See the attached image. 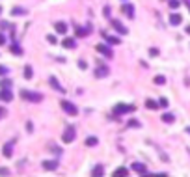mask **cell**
Instances as JSON below:
<instances>
[{
    "instance_id": "cell-9",
    "label": "cell",
    "mask_w": 190,
    "mask_h": 177,
    "mask_svg": "<svg viewBox=\"0 0 190 177\" xmlns=\"http://www.w3.org/2000/svg\"><path fill=\"white\" fill-rule=\"evenodd\" d=\"M112 26H114V28H116V30L119 32V34H121V36H125V34H127V28H125V26H123V24L119 23V21H112Z\"/></svg>"
},
{
    "instance_id": "cell-10",
    "label": "cell",
    "mask_w": 190,
    "mask_h": 177,
    "mask_svg": "<svg viewBox=\"0 0 190 177\" xmlns=\"http://www.w3.org/2000/svg\"><path fill=\"white\" fill-rule=\"evenodd\" d=\"M170 23H172L173 26H177V24L183 23V17L179 15V13H172V15H170Z\"/></svg>"
},
{
    "instance_id": "cell-31",
    "label": "cell",
    "mask_w": 190,
    "mask_h": 177,
    "mask_svg": "<svg viewBox=\"0 0 190 177\" xmlns=\"http://www.w3.org/2000/svg\"><path fill=\"white\" fill-rule=\"evenodd\" d=\"M129 127H140V121H136V119H130V121H129Z\"/></svg>"
},
{
    "instance_id": "cell-2",
    "label": "cell",
    "mask_w": 190,
    "mask_h": 177,
    "mask_svg": "<svg viewBox=\"0 0 190 177\" xmlns=\"http://www.w3.org/2000/svg\"><path fill=\"white\" fill-rule=\"evenodd\" d=\"M75 136H76L75 127H67V129H65V132L62 134V142H63V143H71V142L75 140Z\"/></svg>"
},
{
    "instance_id": "cell-29",
    "label": "cell",
    "mask_w": 190,
    "mask_h": 177,
    "mask_svg": "<svg viewBox=\"0 0 190 177\" xmlns=\"http://www.w3.org/2000/svg\"><path fill=\"white\" fill-rule=\"evenodd\" d=\"M9 73V69L6 67V65H0V76H4V75H8Z\"/></svg>"
},
{
    "instance_id": "cell-1",
    "label": "cell",
    "mask_w": 190,
    "mask_h": 177,
    "mask_svg": "<svg viewBox=\"0 0 190 177\" xmlns=\"http://www.w3.org/2000/svg\"><path fill=\"white\" fill-rule=\"evenodd\" d=\"M21 97L26 99V101H32V103H39L41 99H43L41 93H37V92H28V90H22V92H21Z\"/></svg>"
},
{
    "instance_id": "cell-21",
    "label": "cell",
    "mask_w": 190,
    "mask_h": 177,
    "mask_svg": "<svg viewBox=\"0 0 190 177\" xmlns=\"http://www.w3.org/2000/svg\"><path fill=\"white\" fill-rule=\"evenodd\" d=\"M156 86H162V84H166V79H164V76L162 75H159V76H155V80H153Z\"/></svg>"
},
{
    "instance_id": "cell-6",
    "label": "cell",
    "mask_w": 190,
    "mask_h": 177,
    "mask_svg": "<svg viewBox=\"0 0 190 177\" xmlns=\"http://www.w3.org/2000/svg\"><path fill=\"white\" fill-rule=\"evenodd\" d=\"M121 11H123V13H125V15H127L129 19H134V8H132L130 4H125V6H123V8H121Z\"/></svg>"
},
{
    "instance_id": "cell-22",
    "label": "cell",
    "mask_w": 190,
    "mask_h": 177,
    "mask_svg": "<svg viewBox=\"0 0 190 177\" xmlns=\"http://www.w3.org/2000/svg\"><path fill=\"white\" fill-rule=\"evenodd\" d=\"M145 106L151 108V110H155V108H159V103H155V101H151V99H147V101H145Z\"/></svg>"
},
{
    "instance_id": "cell-18",
    "label": "cell",
    "mask_w": 190,
    "mask_h": 177,
    "mask_svg": "<svg viewBox=\"0 0 190 177\" xmlns=\"http://www.w3.org/2000/svg\"><path fill=\"white\" fill-rule=\"evenodd\" d=\"M162 121H164V123H173V121H175V116L170 114V112H168V114H162Z\"/></svg>"
},
{
    "instance_id": "cell-4",
    "label": "cell",
    "mask_w": 190,
    "mask_h": 177,
    "mask_svg": "<svg viewBox=\"0 0 190 177\" xmlns=\"http://www.w3.org/2000/svg\"><path fill=\"white\" fill-rule=\"evenodd\" d=\"M132 110H134L132 105H129V106H127V105H118V106L114 108V112H116V114H123V112H132Z\"/></svg>"
},
{
    "instance_id": "cell-36",
    "label": "cell",
    "mask_w": 190,
    "mask_h": 177,
    "mask_svg": "<svg viewBox=\"0 0 190 177\" xmlns=\"http://www.w3.org/2000/svg\"><path fill=\"white\" fill-rule=\"evenodd\" d=\"M103 15H105V17H110V8H105V9H103Z\"/></svg>"
},
{
    "instance_id": "cell-11",
    "label": "cell",
    "mask_w": 190,
    "mask_h": 177,
    "mask_svg": "<svg viewBox=\"0 0 190 177\" xmlns=\"http://www.w3.org/2000/svg\"><path fill=\"white\" fill-rule=\"evenodd\" d=\"M11 149H13V142H8L6 146H4V149H2V153H4V157H6V159L11 157Z\"/></svg>"
},
{
    "instance_id": "cell-34",
    "label": "cell",
    "mask_w": 190,
    "mask_h": 177,
    "mask_svg": "<svg viewBox=\"0 0 190 177\" xmlns=\"http://www.w3.org/2000/svg\"><path fill=\"white\" fill-rule=\"evenodd\" d=\"M0 175H9V170L8 168H0Z\"/></svg>"
},
{
    "instance_id": "cell-5",
    "label": "cell",
    "mask_w": 190,
    "mask_h": 177,
    "mask_svg": "<svg viewBox=\"0 0 190 177\" xmlns=\"http://www.w3.org/2000/svg\"><path fill=\"white\" fill-rule=\"evenodd\" d=\"M43 168L49 170V172L56 170V168H58V159H54V160H45V162H43Z\"/></svg>"
},
{
    "instance_id": "cell-7",
    "label": "cell",
    "mask_w": 190,
    "mask_h": 177,
    "mask_svg": "<svg viewBox=\"0 0 190 177\" xmlns=\"http://www.w3.org/2000/svg\"><path fill=\"white\" fill-rule=\"evenodd\" d=\"M132 170H134V172H138V173H142V175L147 173V168H145L142 162H134V164H132Z\"/></svg>"
},
{
    "instance_id": "cell-24",
    "label": "cell",
    "mask_w": 190,
    "mask_h": 177,
    "mask_svg": "<svg viewBox=\"0 0 190 177\" xmlns=\"http://www.w3.org/2000/svg\"><path fill=\"white\" fill-rule=\"evenodd\" d=\"M92 175H95V177H99V175H103V166H95V168H93V173Z\"/></svg>"
},
{
    "instance_id": "cell-35",
    "label": "cell",
    "mask_w": 190,
    "mask_h": 177,
    "mask_svg": "<svg viewBox=\"0 0 190 177\" xmlns=\"http://www.w3.org/2000/svg\"><path fill=\"white\" fill-rule=\"evenodd\" d=\"M149 54H151V56H159V49H151Z\"/></svg>"
},
{
    "instance_id": "cell-26",
    "label": "cell",
    "mask_w": 190,
    "mask_h": 177,
    "mask_svg": "<svg viewBox=\"0 0 190 177\" xmlns=\"http://www.w3.org/2000/svg\"><path fill=\"white\" fill-rule=\"evenodd\" d=\"M114 175H121V177H123V175H129V173H127V168H118V170L114 172Z\"/></svg>"
},
{
    "instance_id": "cell-12",
    "label": "cell",
    "mask_w": 190,
    "mask_h": 177,
    "mask_svg": "<svg viewBox=\"0 0 190 177\" xmlns=\"http://www.w3.org/2000/svg\"><path fill=\"white\" fill-rule=\"evenodd\" d=\"M0 99H2V101H6V103H9L11 99H13V95H11L9 90H2V92H0Z\"/></svg>"
},
{
    "instance_id": "cell-14",
    "label": "cell",
    "mask_w": 190,
    "mask_h": 177,
    "mask_svg": "<svg viewBox=\"0 0 190 177\" xmlns=\"http://www.w3.org/2000/svg\"><path fill=\"white\" fill-rule=\"evenodd\" d=\"M54 30L58 32V34H65V32H67V26H65V23H56V24H54Z\"/></svg>"
},
{
    "instance_id": "cell-3",
    "label": "cell",
    "mask_w": 190,
    "mask_h": 177,
    "mask_svg": "<svg viewBox=\"0 0 190 177\" xmlns=\"http://www.w3.org/2000/svg\"><path fill=\"white\" fill-rule=\"evenodd\" d=\"M60 106L65 110V112L67 114H69V116H76L78 114V108L73 105V103H69V101H65V99H63V101H60Z\"/></svg>"
},
{
    "instance_id": "cell-33",
    "label": "cell",
    "mask_w": 190,
    "mask_h": 177,
    "mask_svg": "<svg viewBox=\"0 0 190 177\" xmlns=\"http://www.w3.org/2000/svg\"><path fill=\"white\" fill-rule=\"evenodd\" d=\"M159 105L166 108V106H168V99H164V97H162V99H160V101H159Z\"/></svg>"
},
{
    "instance_id": "cell-19",
    "label": "cell",
    "mask_w": 190,
    "mask_h": 177,
    "mask_svg": "<svg viewBox=\"0 0 190 177\" xmlns=\"http://www.w3.org/2000/svg\"><path fill=\"white\" fill-rule=\"evenodd\" d=\"M97 142H99V140H97L95 136H88V138H86V146H88V147H93V146H97Z\"/></svg>"
},
{
    "instance_id": "cell-23",
    "label": "cell",
    "mask_w": 190,
    "mask_h": 177,
    "mask_svg": "<svg viewBox=\"0 0 190 177\" xmlns=\"http://www.w3.org/2000/svg\"><path fill=\"white\" fill-rule=\"evenodd\" d=\"M32 76H34V71H32L30 65H26L24 67V79H32Z\"/></svg>"
},
{
    "instance_id": "cell-17",
    "label": "cell",
    "mask_w": 190,
    "mask_h": 177,
    "mask_svg": "<svg viewBox=\"0 0 190 177\" xmlns=\"http://www.w3.org/2000/svg\"><path fill=\"white\" fill-rule=\"evenodd\" d=\"M50 84H52V88H54V90L63 92V88L60 86V82H58V79H56V76H50Z\"/></svg>"
},
{
    "instance_id": "cell-27",
    "label": "cell",
    "mask_w": 190,
    "mask_h": 177,
    "mask_svg": "<svg viewBox=\"0 0 190 177\" xmlns=\"http://www.w3.org/2000/svg\"><path fill=\"white\" fill-rule=\"evenodd\" d=\"M106 39H108V43H112V45H118V43H119V39L114 37V36H106Z\"/></svg>"
},
{
    "instance_id": "cell-41",
    "label": "cell",
    "mask_w": 190,
    "mask_h": 177,
    "mask_svg": "<svg viewBox=\"0 0 190 177\" xmlns=\"http://www.w3.org/2000/svg\"><path fill=\"white\" fill-rule=\"evenodd\" d=\"M0 13H2V8H0Z\"/></svg>"
},
{
    "instance_id": "cell-38",
    "label": "cell",
    "mask_w": 190,
    "mask_h": 177,
    "mask_svg": "<svg viewBox=\"0 0 190 177\" xmlns=\"http://www.w3.org/2000/svg\"><path fill=\"white\" fill-rule=\"evenodd\" d=\"M6 116V108H0V117H4Z\"/></svg>"
},
{
    "instance_id": "cell-13",
    "label": "cell",
    "mask_w": 190,
    "mask_h": 177,
    "mask_svg": "<svg viewBox=\"0 0 190 177\" xmlns=\"http://www.w3.org/2000/svg\"><path fill=\"white\" fill-rule=\"evenodd\" d=\"M108 67H97V71H95V76H99V79H103V76H108Z\"/></svg>"
},
{
    "instance_id": "cell-40",
    "label": "cell",
    "mask_w": 190,
    "mask_h": 177,
    "mask_svg": "<svg viewBox=\"0 0 190 177\" xmlns=\"http://www.w3.org/2000/svg\"><path fill=\"white\" fill-rule=\"evenodd\" d=\"M186 130H188V132H190V127H186Z\"/></svg>"
},
{
    "instance_id": "cell-15",
    "label": "cell",
    "mask_w": 190,
    "mask_h": 177,
    "mask_svg": "<svg viewBox=\"0 0 190 177\" xmlns=\"http://www.w3.org/2000/svg\"><path fill=\"white\" fill-rule=\"evenodd\" d=\"M62 45H63L65 49H75V47H76V41H75V39H63Z\"/></svg>"
},
{
    "instance_id": "cell-16",
    "label": "cell",
    "mask_w": 190,
    "mask_h": 177,
    "mask_svg": "<svg viewBox=\"0 0 190 177\" xmlns=\"http://www.w3.org/2000/svg\"><path fill=\"white\" fill-rule=\"evenodd\" d=\"M88 32H92V26H89V28H80V26H76V36H78V37H84Z\"/></svg>"
},
{
    "instance_id": "cell-32",
    "label": "cell",
    "mask_w": 190,
    "mask_h": 177,
    "mask_svg": "<svg viewBox=\"0 0 190 177\" xmlns=\"http://www.w3.org/2000/svg\"><path fill=\"white\" fill-rule=\"evenodd\" d=\"M47 39H49V43H52V45H56V43H58V39H56L54 36H47Z\"/></svg>"
},
{
    "instance_id": "cell-20",
    "label": "cell",
    "mask_w": 190,
    "mask_h": 177,
    "mask_svg": "<svg viewBox=\"0 0 190 177\" xmlns=\"http://www.w3.org/2000/svg\"><path fill=\"white\" fill-rule=\"evenodd\" d=\"M11 15H26V9H22V8H13L11 9Z\"/></svg>"
},
{
    "instance_id": "cell-28",
    "label": "cell",
    "mask_w": 190,
    "mask_h": 177,
    "mask_svg": "<svg viewBox=\"0 0 190 177\" xmlns=\"http://www.w3.org/2000/svg\"><path fill=\"white\" fill-rule=\"evenodd\" d=\"M11 50H13V52L17 54V56H21V54H22V50H21V47H19V45H15V43H13V47H11Z\"/></svg>"
},
{
    "instance_id": "cell-37",
    "label": "cell",
    "mask_w": 190,
    "mask_h": 177,
    "mask_svg": "<svg viewBox=\"0 0 190 177\" xmlns=\"http://www.w3.org/2000/svg\"><path fill=\"white\" fill-rule=\"evenodd\" d=\"M4 43H6V37H4L2 34H0V45H4Z\"/></svg>"
},
{
    "instance_id": "cell-39",
    "label": "cell",
    "mask_w": 190,
    "mask_h": 177,
    "mask_svg": "<svg viewBox=\"0 0 190 177\" xmlns=\"http://www.w3.org/2000/svg\"><path fill=\"white\" fill-rule=\"evenodd\" d=\"M186 34H190V26H186Z\"/></svg>"
},
{
    "instance_id": "cell-25",
    "label": "cell",
    "mask_w": 190,
    "mask_h": 177,
    "mask_svg": "<svg viewBox=\"0 0 190 177\" xmlns=\"http://www.w3.org/2000/svg\"><path fill=\"white\" fill-rule=\"evenodd\" d=\"M0 88H2V90H9V88H11V82H9V80H0Z\"/></svg>"
},
{
    "instance_id": "cell-8",
    "label": "cell",
    "mask_w": 190,
    "mask_h": 177,
    "mask_svg": "<svg viewBox=\"0 0 190 177\" xmlns=\"http://www.w3.org/2000/svg\"><path fill=\"white\" fill-rule=\"evenodd\" d=\"M97 50H99L101 54H105L106 58H112V50H110L106 45H103V43H101V45H97Z\"/></svg>"
},
{
    "instance_id": "cell-30",
    "label": "cell",
    "mask_w": 190,
    "mask_h": 177,
    "mask_svg": "<svg viewBox=\"0 0 190 177\" xmlns=\"http://www.w3.org/2000/svg\"><path fill=\"white\" fill-rule=\"evenodd\" d=\"M170 8L177 9V8H179V0H170Z\"/></svg>"
}]
</instances>
